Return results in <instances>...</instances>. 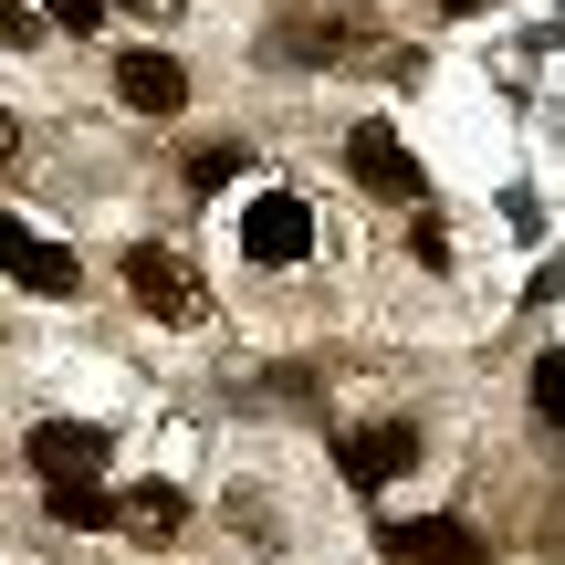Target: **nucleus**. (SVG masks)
Returning a JSON list of instances; mask_svg holds the SVG:
<instances>
[{
  "label": "nucleus",
  "instance_id": "0eeeda50",
  "mask_svg": "<svg viewBox=\"0 0 565 565\" xmlns=\"http://www.w3.org/2000/svg\"><path fill=\"white\" fill-rule=\"evenodd\" d=\"M387 555L398 565H492V545L461 524V513H429V524H398L387 534Z\"/></svg>",
  "mask_w": 565,
  "mask_h": 565
},
{
  "label": "nucleus",
  "instance_id": "7ed1b4c3",
  "mask_svg": "<svg viewBox=\"0 0 565 565\" xmlns=\"http://www.w3.org/2000/svg\"><path fill=\"white\" fill-rule=\"evenodd\" d=\"M242 252L263 273H282V263H303V252H315V210L294 200V189H263V200L242 210Z\"/></svg>",
  "mask_w": 565,
  "mask_h": 565
},
{
  "label": "nucleus",
  "instance_id": "1a4fd4ad",
  "mask_svg": "<svg viewBox=\"0 0 565 565\" xmlns=\"http://www.w3.org/2000/svg\"><path fill=\"white\" fill-rule=\"evenodd\" d=\"M11 273L32 282V294H53V303H63V294H84V273H74V252H63V242H21V263H11Z\"/></svg>",
  "mask_w": 565,
  "mask_h": 565
},
{
  "label": "nucleus",
  "instance_id": "9b49d317",
  "mask_svg": "<svg viewBox=\"0 0 565 565\" xmlns=\"http://www.w3.org/2000/svg\"><path fill=\"white\" fill-rule=\"evenodd\" d=\"M221 513H231V534H242L252 555H273V545H282V534H273V524H282V513H273V492H252V482H242V492H231Z\"/></svg>",
  "mask_w": 565,
  "mask_h": 565
},
{
  "label": "nucleus",
  "instance_id": "f3484780",
  "mask_svg": "<svg viewBox=\"0 0 565 565\" xmlns=\"http://www.w3.org/2000/svg\"><path fill=\"white\" fill-rule=\"evenodd\" d=\"M126 11H137V21H179L189 0H126Z\"/></svg>",
  "mask_w": 565,
  "mask_h": 565
},
{
  "label": "nucleus",
  "instance_id": "39448f33",
  "mask_svg": "<svg viewBox=\"0 0 565 565\" xmlns=\"http://www.w3.org/2000/svg\"><path fill=\"white\" fill-rule=\"evenodd\" d=\"M21 450H32V471H42V482H95L116 440H105L95 419H32V440H21Z\"/></svg>",
  "mask_w": 565,
  "mask_h": 565
},
{
  "label": "nucleus",
  "instance_id": "2eb2a0df",
  "mask_svg": "<svg viewBox=\"0 0 565 565\" xmlns=\"http://www.w3.org/2000/svg\"><path fill=\"white\" fill-rule=\"evenodd\" d=\"M0 42H32V11L21 0H0Z\"/></svg>",
  "mask_w": 565,
  "mask_h": 565
},
{
  "label": "nucleus",
  "instance_id": "dca6fc26",
  "mask_svg": "<svg viewBox=\"0 0 565 565\" xmlns=\"http://www.w3.org/2000/svg\"><path fill=\"white\" fill-rule=\"evenodd\" d=\"M11 158H21V116L0 105V168H11Z\"/></svg>",
  "mask_w": 565,
  "mask_h": 565
},
{
  "label": "nucleus",
  "instance_id": "20e7f679",
  "mask_svg": "<svg viewBox=\"0 0 565 565\" xmlns=\"http://www.w3.org/2000/svg\"><path fill=\"white\" fill-rule=\"evenodd\" d=\"M335 471L356 492H377V482H398V471H419V429L408 419H377V429H345L335 440Z\"/></svg>",
  "mask_w": 565,
  "mask_h": 565
},
{
  "label": "nucleus",
  "instance_id": "f03ea898",
  "mask_svg": "<svg viewBox=\"0 0 565 565\" xmlns=\"http://www.w3.org/2000/svg\"><path fill=\"white\" fill-rule=\"evenodd\" d=\"M116 273H126V294H137V303H147V315H158V324H200V273H189L179 252L137 242V252H126Z\"/></svg>",
  "mask_w": 565,
  "mask_h": 565
},
{
  "label": "nucleus",
  "instance_id": "4468645a",
  "mask_svg": "<svg viewBox=\"0 0 565 565\" xmlns=\"http://www.w3.org/2000/svg\"><path fill=\"white\" fill-rule=\"evenodd\" d=\"M231 168H242V147H200V158H189V189H221Z\"/></svg>",
  "mask_w": 565,
  "mask_h": 565
},
{
  "label": "nucleus",
  "instance_id": "6e6552de",
  "mask_svg": "<svg viewBox=\"0 0 565 565\" xmlns=\"http://www.w3.org/2000/svg\"><path fill=\"white\" fill-rule=\"evenodd\" d=\"M116 534H137V545H179V534H189V492L179 482H126L116 492Z\"/></svg>",
  "mask_w": 565,
  "mask_h": 565
},
{
  "label": "nucleus",
  "instance_id": "6ab92c4d",
  "mask_svg": "<svg viewBox=\"0 0 565 565\" xmlns=\"http://www.w3.org/2000/svg\"><path fill=\"white\" fill-rule=\"evenodd\" d=\"M440 11H482V0H440Z\"/></svg>",
  "mask_w": 565,
  "mask_h": 565
},
{
  "label": "nucleus",
  "instance_id": "9d476101",
  "mask_svg": "<svg viewBox=\"0 0 565 565\" xmlns=\"http://www.w3.org/2000/svg\"><path fill=\"white\" fill-rule=\"evenodd\" d=\"M53 524H63V534L116 524V492H95V482H53Z\"/></svg>",
  "mask_w": 565,
  "mask_h": 565
},
{
  "label": "nucleus",
  "instance_id": "f257e3e1",
  "mask_svg": "<svg viewBox=\"0 0 565 565\" xmlns=\"http://www.w3.org/2000/svg\"><path fill=\"white\" fill-rule=\"evenodd\" d=\"M345 179H356V189H377V200H398V210H419V200H429L419 158L398 147V126H387V116L345 126Z\"/></svg>",
  "mask_w": 565,
  "mask_h": 565
},
{
  "label": "nucleus",
  "instance_id": "f8f14e48",
  "mask_svg": "<svg viewBox=\"0 0 565 565\" xmlns=\"http://www.w3.org/2000/svg\"><path fill=\"white\" fill-rule=\"evenodd\" d=\"M534 419L565 429V356H534Z\"/></svg>",
  "mask_w": 565,
  "mask_h": 565
},
{
  "label": "nucleus",
  "instance_id": "423d86ee",
  "mask_svg": "<svg viewBox=\"0 0 565 565\" xmlns=\"http://www.w3.org/2000/svg\"><path fill=\"white\" fill-rule=\"evenodd\" d=\"M116 105H137V116H189V63L179 53H116Z\"/></svg>",
  "mask_w": 565,
  "mask_h": 565
},
{
  "label": "nucleus",
  "instance_id": "a211bd4d",
  "mask_svg": "<svg viewBox=\"0 0 565 565\" xmlns=\"http://www.w3.org/2000/svg\"><path fill=\"white\" fill-rule=\"evenodd\" d=\"M21 242H32V231H11V221H0V273H11V263H21Z\"/></svg>",
  "mask_w": 565,
  "mask_h": 565
},
{
  "label": "nucleus",
  "instance_id": "ddd939ff",
  "mask_svg": "<svg viewBox=\"0 0 565 565\" xmlns=\"http://www.w3.org/2000/svg\"><path fill=\"white\" fill-rule=\"evenodd\" d=\"M42 11H53V32H105L116 0H42Z\"/></svg>",
  "mask_w": 565,
  "mask_h": 565
}]
</instances>
